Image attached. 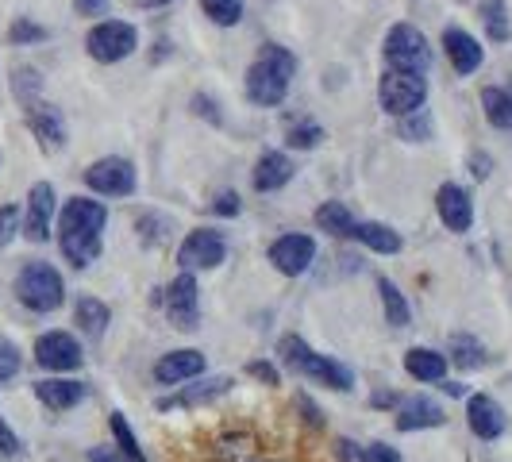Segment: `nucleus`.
<instances>
[{"mask_svg": "<svg viewBox=\"0 0 512 462\" xmlns=\"http://www.w3.org/2000/svg\"><path fill=\"white\" fill-rule=\"evenodd\" d=\"M247 374H251V378H258V382H266V385H278V382H282L278 366H270V362H251V366H247Z\"/></svg>", "mask_w": 512, "mask_h": 462, "instance_id": "40", "label": "nucleus"}, {"mask_svg": "<svg viewBox=\"0 0 512 462\" xmlns=\"http://www.w3.org/2000/svg\"><path fill=\"white\" fill-rule=\"evenodd\" d=\"M324 139V128L320 124H289V147H297V151H312L316 143Z\"/></svg>", "mask_w": 512, "mask_h": 462, "instance_id": "34", "label": "nucleus"}, {"mask_svg": "<svg viewBox=\"0 0 512 462\" xmlns=\"http://www.w3.org/2000/svg\"><path fill=\"white\" fill-rule=\"evenodd\" d=\"M378 293H382L385 320H389L393 328H409V301H405V293L389 282V278H378Z\"/></svg>", "mask_w": 512, "mask_h": 462, "instance_id": "26", "label": "nucleus"}, {"mask_svg": "<svg viewBox=\"0 0 512 462\" xmlns=\"http://www.w3.org/2000/svg\"><path fill=\"white\" fill-rule=\"evenodd\" d=\"M382 54H385V66L389 70H401V74H428L432 70V47L420 35V27L412 24L389 27Z\"/></svg>", "mask_w": 512, "mask_h": 462, "instance_id": "5", "label": "nucleus"}, {"mask_svg": "<svg viewBox=\"0 0 512 462\" xmlns=\"http://www.w3.org/2000/svg\"><path fill=\"white\" fill-rule=\"evenodd\" d=\"M447 416L439 409L432 397H409V401H401V409H397V428L401 432H420V428H439Z\"/></svg>", "mask_w": 512, "mask_h": 462, "instance_id": "19", "label": "nucleus"}, {"mask_svg": "<svg viewBox=\"0 0 512 462\" xmlns=\"http://www.w3.org/2000/svg\"><path fill=\"white\" fill-rule=\"evenodd\" d=\"M16 374H20V347L8 343V339H0V382H8Z\"/></svg>", "mask_w": 512, "mask_h": 462, "instance_id": "37", "label": "nucleus"}, {"mask_svg": "<svg viewBox=\"0 0 512 462\" xmlns=\"http://www.w3.org/2000/svg\"><path fill=\"white\" fill-rule=\"evenodd\" d=\"M428 97V81L424 74H401V70H385L378 81V101L389 116H409L420 112V104Z\"/></svg>", "mask_w": 512, "mask_h": 462, "instance_id": "6", "label": "nucleus"}, {"mask_svg": "<svg viewBox=\"0 0 512 462\" xmlns=\"http://www.w3.org/2000/svg\"><path fill=\"white\" fill-rule=\"evenodd\" d=\"M335 451H339V459L343 462H366V447H355L351 439H339V447H335Z\"/></svg>", "mask_w": 512, "mask_h": 462, "instance_id": "44", "label": "nucleus"}, {"mask_svg": "<svg viewBox=\"0 0 512 462\" xmlns=\"http://www.w3.org/2000/svg\"><path fill=\"white\" fill-rule=\"evenodd\" d=\"M316 228L328 231V235H351V228H355V216H351V208H347V205L328 201V205L316 208Z\"/></svg>", "mask_w": 512, "mask_h": 462, "instance_id": "27", "label": "nucleus"}, {"mask_svg": "<svg viewBox=\"0 0 512 462\" xmlns=\"http://www.w3.org/2000/svg\"><path fill=\"white\" fill-rule=\"evenodd\" d=\"M205 16L220 27H235L243 20V0H201Z\"/></svg>", "mask_w": 512, "mask_h": 462, "instance_id": "31", "label": "nucleus"}, {"mask_svg": "<svg viewBox=\"0 0 512 462\" xmlns=\"http://www.w3.org/2000/svg\"><path fill=\"white\" fill-rule=\"evenodd\" d=\"M443 393H451V397H462V385L459 382H447V385H439Z\"/></svg>", "mask_w": 512, "mask_h": 462, "instance_id": "48", "label": "nucleus"}, {"mask_svg": "<svg viewBox=\"0 0 512 462\" xmlns=\"http://www.w3.org/2000/svg\"><path fill=\"white\" fill-rule=\"evenodd\" d=\"M108 428H112L116 447H120L131 462H147V455H143V447H139V439H135V432H131V424L124 412H112V416H108Z\"/></svg>", "mask_w": 512, "mask_h": 462, "instance_id": "29", "label": "nucleus"}, {"mask_svg": "<svg viewBox=\"0 0 512 462\" xmlns=\"http://www.w3.org/2000/svg\"><path fill=\"white\" fill-rule=\"evenodd\" d=\"M77 324H81V332L85 335H104V328H108V320H112V312H108V305L104 301H97V297H81L74 308Z\"/></svg>", "mask_w": 512, "mask_h": 462, "instance_id": "25", "label": "nucleus"}, {"mask_svg": "<svg viewBox=\"0 0 512 462\" xmlns=\"http://www.w3.org/2000/svg\"><path fill=\"white\" fill-rule=\"evenodd\" d=\"M239 193H231V189H224L216 201H212V212H220V216H239Z\"/></svg>", "mask_w": 512, "mask_h": 462, "instance_id": "39", "label": "nucleus"}, {"mask_svg": "<svg viewBox=\"0 0 512 462\" xmlns=\"http://www.w3.org/2000/svg\"><path fill=\"white\" fill-rule=\"evenodd\" d=\"M278 351H282V362L293 370V374L316 378V382L332 385V389H339V393H347V389L355 385V374H351L347 366H339V362L328 359V355H316V351L308 347L301 335H285Z\"/></svg>", "mask_w": 512, "mask_h": 462, "instance_id": "3", "label": "nucleus"}, {"mask_svg": "<svg viewBox=\"0 0 512 462\" xmlns=\"http://www.w3.org/2000/svg\"><path fill=\"white\" fill-rule=\"evenodd\" d=\"M27 128L35 131V139L43 143V151H62L66 143V120L62 112L47 101H27Z\"/></svg>", "mask_w": 512, "mask_h": 462, "instance_id": "13", "label": "nucleus"}, {"mask_svg": "<svg viewBox=\"0 0 512 462\" xmlns=\"http://www.w3.org/2000/svg\"><path fill=\"white\" fill-rule=\"evenodd\" d=\"M89 462H131L120 447H93L89 451Z\"/></svg>", "mask_w": 512, "mask_h": 462, "instance_id": "43", "label": "nucleus"}, {"mask_svg": "<svg viewBox=\"0 0 512 462\" xmlns=\"http://www.w3.org/2000/svg\"><path fill=\"white\" fill-rule=\"evenodd\" d=\"M443 51H447L451 66H455L459 74H474V70L482 66V58H486L482 43H478L470 31H462V27H447V31H443Z\"/></svg>", "mask_w": 512, "mask_h": 462, "instance_id": "18", "label": "nucleus"}, {"mask_svg": "<svg viewBox=\"0 0 512 462\" xmlns=\"http://www.w3.org/2000/svg\"><path fill=\"white\" fill-rule=\"evenodd\" d=\"M482 16H486V27H489V39H497V43H505L512 35L509 20H505V4L501 0H486L482 4Z\"/></svg>", "mask_w": 512, "mask_h": 462, "instance_id": "32", "label": "nucleus"}, {"mask_svg": "<svg viewBox=\"0 0 512 462\" xmlns=\"http://www.w3.org/2000/svg\"><path fill=\"white\" fill-rule=\"evenodd\" d=\"M108 220V208L89 197H74L58 216V247L70 258V266L85 270L93 258L101 255V231Z\"/></svg>", "mask_w": 512, "mask_h": 462, "instance_id": "1", "label": "nucleus"}, {"mask_svg": "<svg viewBox=\"0 0 512 462\" xmlns=\"http://www.w3.org/2000/svg\"><path fill=\"white\" fill-rule=\"evenodd\" d=\"M39 89H43V77L35 74V70H16V97L20 101H39Z\"/></svg>", "mask_w": 512, "mask_h": 462, "instance_id": "36", "label": "nucleus"}, {"mask_svg": "<svg viewBox=\"0 0 512 462\" xmlns=\"http://www.w3.org/2000/svg\"><path fill=\"white\" fill-rule=\"evenodd\" d=\"M451 362L462 370H478L486 362V347L474 335H451Z\"/></svg>", "mask_w": 512, "mask_h": 462, "instance_id": "28", "label": "nucleus"}, {"mask_svg": "<svg viewBox=\"0 0 512 462\" xmlns=\"http://www.w3.org/2000/svg\"><path fill=\"white\" fill-rule=\"evenodd\" d=\"M228 258V239L212 228H197L185 235V243L178 247L181 270H216L220 262Z\"/></svg>", "mask_w": 512, "mask_h": 462, "instance_id": "8", "label": "nucleus"}, {"mask_svg": "<svg viewBox=\"0 0 512 462\" xmlns=\"http://www.w3.org/2000/svg\"><path fill=\"white\" fill-rule=\"evenodd\" d=\"M20 224H24V212H20V205H4V208H0V247H8V243L16 239Z\"/></svg>", "mask_w": 512, "mask_h": 462, "instance_id": "35", "label": "nucleus"}, {"mask_svg": "<svg viewBox=\"0 0 512 462\" xmlns=\"http://www.w3.org/2000/svg\"><path fill=\"white\" fill-rule=\"evenodd\" d=\"M401 135H405V139H428V135H432V120H428L424 112H420V116L409 112L405 124H401Z\"/></svg>", "mask_w": 512, "mask_h": 462, "instance_id": "38", "label": "nucleus"}, {"mask_svg": "<svg viewBox=\"0 0 512 462\" xmlns=\"http://www.w3.org/2000/svg\"><path fill=\"white\" fill-rule=\"evenodd\" d=\"M85 185L101 197H128L135 193V166L128 158H97L85 170Z\"/></svg>", "mask_w": 512, "mask_h": 462, "instance_id": "9", "label": "nucleus"}, {"mask_svg": "<svg viewBox=\"0 0 512 462\" xmlns=\"http://www.w3.org/2000/svg\"><path fill=\"white\" fill-rule=\"evenodd\" d=\"M351 239H359L362 247H370L378 255H397L401 251V235L389 228V224H378V220H359L351 228Z\"/></svg>", "mask_w": 512, "mask_h": 462, "instance_id": "22", "label": "nucleus"}, {"mask_svg": "<svg viewBox=\"0 0 512 462\" xmlns=\"http://www.w3.org/2000/svg\"><path fill=\"white\" fill-rule=\"evenodd\" d=\"M366 462H401V455L393 447H385V443H370L366 447Z\"/></svg>", "mask_w": 512, "mask_h": 462, "instance_id": "42", "label": "nucleus"}, {"mask_svg": "<svg viewBox=\"0 0 512 462\" xmlns=\"http://www.w3.org/2000/svg\"><path fill=\"white\" fill-rule=\"evenodd\" d=\"M135 47H139V31L124 24V20H101L85 35V51L93 54L97 62H104V66L124 62L128 54H135Z\"/></svg>", "mask_w": 512, "mask_h": 462, "instance_id": "7", "label": "nucleus"}, {"mask_svg": "<svg viewBox=\"0 0 512 462\" xmlns=\"http://www.w3.org/2000/svg\"><path fill=\"white\" fill-rule=\"evenodd\" d=\"M405 370L416 382H443L447 378V355H439L432 347H412L405 355Z\"/></svg>", "mask_w": 512, "mask_h": 462, "instance_id": "23", "label": "nucleus"}, {"mask_svg": "<svg viewBox=\"0 0 512 462\" xmlns=\"http://www.w3.org/2000/svg\"><path fill=\"white\" fill-rule=\"evenodd\" d=\"M289 181H293V162H289V154L266 151L255 162V189L258 193H274V189H282V185H289Z\"/></svg>", "mask_w": 512, "mask_h": 462, "instance_id": "20", "label": "nucleus"}, {"mask_svg": "<svg viewBox=\"0 0 512 462\" xmlns=\"http://www.w3.org/2000/svg\"><path fill=\"white\" fill-rule=\"evenodd\" d=\"M231 378H208L201 382L197 389H185L178 397H170V401H162V409H170V405H201V401H212V397H220V393H228Z\"/></svg>", "mask_w": 512, "mask_h": 462, "instance_id": "30", "label": "nucleus"}, {"mask_svg": "<svg viewBox=\"0 0 512 462\" xmlns=\"http://www.w3.org/2000/svg\"><path fill=\"white\" fill-rule=\"evenodd\" d=\"M482 112H486V120L493 128L512 131V93L497 89V85L482 89Z\"/></svg>", "mask_w": 512, "mask_h": 462, "instance_id": "24", "label": "nucleus"}, {"mask_svg": "<svg viewBox=\"0 0 512 462\" xmlns=\"http://www.w3.org/2000/svg\"><path fill=\"white\" fill-rule=\"evenodd\" d=\"M74 8L81 16H104L108 12V0H74Z\"/></svg>", "mask_w": 512, "mask_h": 462, "instance_id": "47", "label": "nucleus"}, {"mask_svg": "<svg viewBox=\"0 0 512 462\" xmlns=\"http://www.w3.org/2000/svg\"><path fill=\"white\" fill-rule=\"evenodd\" d=\"M54 185L51 181H35L31 193H27V208H24V235L31 243H47L51 239V224H54Z\"/></svg>", "mask_w": 512, "mask_h": 462, "instance_id": "11", "label": "nucleus"}, {"mask_svg": "<svg viewBox=\"0 0 512 462\" xmlns=\"http://www.w3.org/2000/svg\"><path fill=\"white\" fill-rule=\"evenodd\" d=\"M312 258H316L312 235H282V239L270 247V262H274L282 274H289V278L305 274L308 266H312Z\"/></svg>", "mask_w": 512, "mask_h": 462, "instance_id": "14", "label": "nucleus"}, {"mask_svg": "<svg viewBox=\"0 0 512 462\" xmlns=\"http://www.w3.org/2000/svg\"><path fill=\"white\" fill-rule=\"evenodd\" d=\"M436 212L439 220H443V228L451 231H470V224H474V201H470V193L462 185H455V181L439 185Z\"/></svg>", "mask_w": 512, "mask_h": 462, "instance_id": "15", "label": "nucleus"}, {"mask_svg": "<svg viewBox=\"0 0 512 462\" xmlns=\"http://www.w3.org/2000/svg\"><path fill=\"white\" fill-rule=\"evenodd\" d=\"M293 74H297V54L278 47V43H266L247 70V97L262 108H274L285 101Z\"/></svg>", "mask_w": 512, "mask_h": 462, "instance_id": "2", "label": "nucleus"}, {"mask_svg": "<svg viewBox=\"0 0 512 462\" xmlns=\"http://www.w3.org/2000/svg\"><path fill=\"white\" fill-rule=\"evenodd\" d=\"M16 297L31 312H54L66 301L62 274L54 270L51 262H27L24 270H20V278H16Z\"/></svg>", "mask_w": 512, "mask_h": 462, "instance_id": "4", "label": "nucleus"}, {"mask_svg": "<svg viewBox=\"0 0 512 462\" xmlns=\"http://www.w3.org/2000/svg\"><path fill=\"white\" fill-rule=\"evenodd\" d=\"M470 174L474 178H489L493 174V158L489 154H470Z\"/></svg>", "mask_w": 512, "mask_h": 462, "instance_id": "45", "label": "nucleus"}, {"mask_svg": "<svg viewBox=\"0 0 512 462\" xmlns=\"http://www.w3.org/2000/svg\"><path fill=\"white\" fill-rule=\"evenodd\" d=\"M35 397L51 412H70L85 397V385L70 378H47V382H35Z\"/></svg>", "mask_w": 512, "mask_h": 462, "instance_id": "21", "label": "nucleus"}, {"mask_svg": "<svg viewBox=\"0 0 512 462\" xmlns=\"http://www.w3.org/2000/svg\"><path fill=\"white\" fill-rule=\"evenodd\" d=\"M466 420H470V432L478 439H497L505 432V409L486 393H474L466 401Z\"/></svg>", "mask_w": 512, "mask_h": 462, "instance_id": "17", "label": "nucleus"}, {"mask_svg": "<svg viewBox=\"0 0 512 462\" xmlns=\"http://www.w3.org/2000/svg\"><path fill=\"white\" fill-rule=\"evenodd\" d=\"M193 108H197V116H208L212 124H220V120H224V116L216 112V101H212V97H193Z\"/></svg>", "mask_w": 512, "mask_h": 462, "instance_id": "46", "label": "nucleus"}, {"mask_svg": "<svg viewBox=\"0 0 512 462\" xmlns=\"http://www.w3.org/2000/svg\"><path fill=\"white\" fill-rule=\"evenodd\" d=\"M205 374V355L201 351H170L154 362V382L158 385H181L189 378Z\"/></svg>", "mask_w": 512, "mask_h": 462, "instance_id": "16", "label": "nucleus"}, {"mask_svg": "<svg viewBox=\"0 0 512 462\" xmlns=\"http://www.w3.org/2000/svg\"><path fill=\"white\" fill-rule=\"evenodd\" d=\"M35 362L43 370H77L81 366V343L70 332H47L35 339Z\"/></svg>", "mask_w": 512, "mask_h": 462, "instance_id": "12", "label": "nucleus"}, {"mask_svg": "<svg viewBox=\"0 0 512 462\" xmlns=\"http://www.w3.org/2000/svg\"><path fill=\"white\" fill-rule=\"evenodd\" d=\"M166 316L174 320V328L181 332H193L201 324V293H197V278L185 270L178 274L170 289H166Z\"/></svg>", "mask_w": 512, "mask_h": 462, "instance_id": "10", "label": "nucleus"}, {"mask_svg": "<svg viewBox=\"0 0 512 462\" xmlns=\"http://www.w3.org/2000/svg\"><path fill=\"white\" fill-rule=\"evenodd\" d=\"M8 39H12L16 47H27V43H43V39H47V27L35 24V20H27V16H20L16 24L8 27Z\"/></svg>", "mask_w": 512, "mask_h": 462, "instance_id": "33", "label": "nucleus"}, {"mask_svg": "<svg viewBox=\"0 0 512 462\" xmlns=\"http://www.w3.org/2000/svg\"><path fill=\"white\" fill-rule=\"evenodd\" d=\"M139 8H162V4H174V0H135Z\"/></svg>", "mask_w": 512, "mask_h": 462, "instance_id": "49", "label": "nucleus"}, {"mask_svg": "<svg viewBox=\"0 0 512 462\" xmlns=\"http://www.w3.org/2000/svg\"><path fill=\"white\" fill-rule=\"evenodd\" d=\"M12 455H20V439H16V432L0 420V459H12Z\"/></svg>", "mask_w": 512, "mask_h": 462, "instance_id": "41", "label": "nucleus"}]
</instances>
